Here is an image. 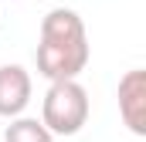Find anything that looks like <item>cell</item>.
Segmentation results:
<instances>
[{
    "mask_svg": "<svg viewBox=\"0 0 146 142\" xmlns=\"http://www.w3.org/2000/svg\"><path fill=\"white\" fill-rule=\"evenodd\" d=\"M88 34L85 20L72 7H54L41 20L37 34V71L48 81H78L88 64Z\"/></svg>",
    "mask_w": 146,
    "mask_h": 142,
    "instance_id": "1",
    "label": "cell"
},
{
    "mask_svg": "<svg viewBox=\"0 0 146 142\" xmlns=\"http://www.w3.org/2000/svg\"><path fill=\"white\" fill-rule=\"evenodd\" d=\"M88 122V91L78 81H51L41 102V125L51 135H78Z\"/></svg>",
    "mask_w": 146,
    "mask_h": 142,
    "instance_id": "2",
    "label": "cell"
},
{
    "mask_svg": "<svg viewBox=\"0 0 146 142\" xmlns=\"http://www.w3.org/2000/svg\"><path fill=\"white\" fill-rule=\"evenodd\" d=\"M119 115L133 135H146V71L133 68L119 78Z\"/></svg>",
    "mask_w": 146,
    "mask_h": 142,
    "instance_id": "3",
    "label": "cell"
},
{
    "mask_svg": "<svg viewBox=\"0 0 146 142\" xmlns=\"http://www.w3.org/2000/svg\"><path fill=\"white\" fill-rule=\"evenodd\" d=\"M31 71L24 64H0V115L3 118H17L24 115V108L31 105Z\"/></svg>",
    "mask_w": 146,
    "mask_h": 142,
    "instance_id": "4",
    "label": "cell"
},
{
    "mask_svg": "<svg viewBox=\"0 0 146 142\" xmlns=\"http://www.w3.org/2000/svg\"><path fill=\"white\" fill-rule=\"evenodd\" d=\"M3 142H54V135L41 125V118H27V115H17L10 118Z\"/></svg>",
    "mask_w": 146,
    "mask_h": 142,
    "instance_id": "5",
    "label": "cell"
},
{
    "mask_svg": "<svg viewBox=\"0 0 146 142\" xmlns=\"http://www.w3.org/2000/svg\"><path fill=\"white\" fill-rule=\"evenodd\" d=\"M0 7H3V0H0Z\"/></svg>",
    "mask_w": 146,
    "mask_h": 142,
    "instance_id": "6",
    "label": "cell"
}]
</instances>
